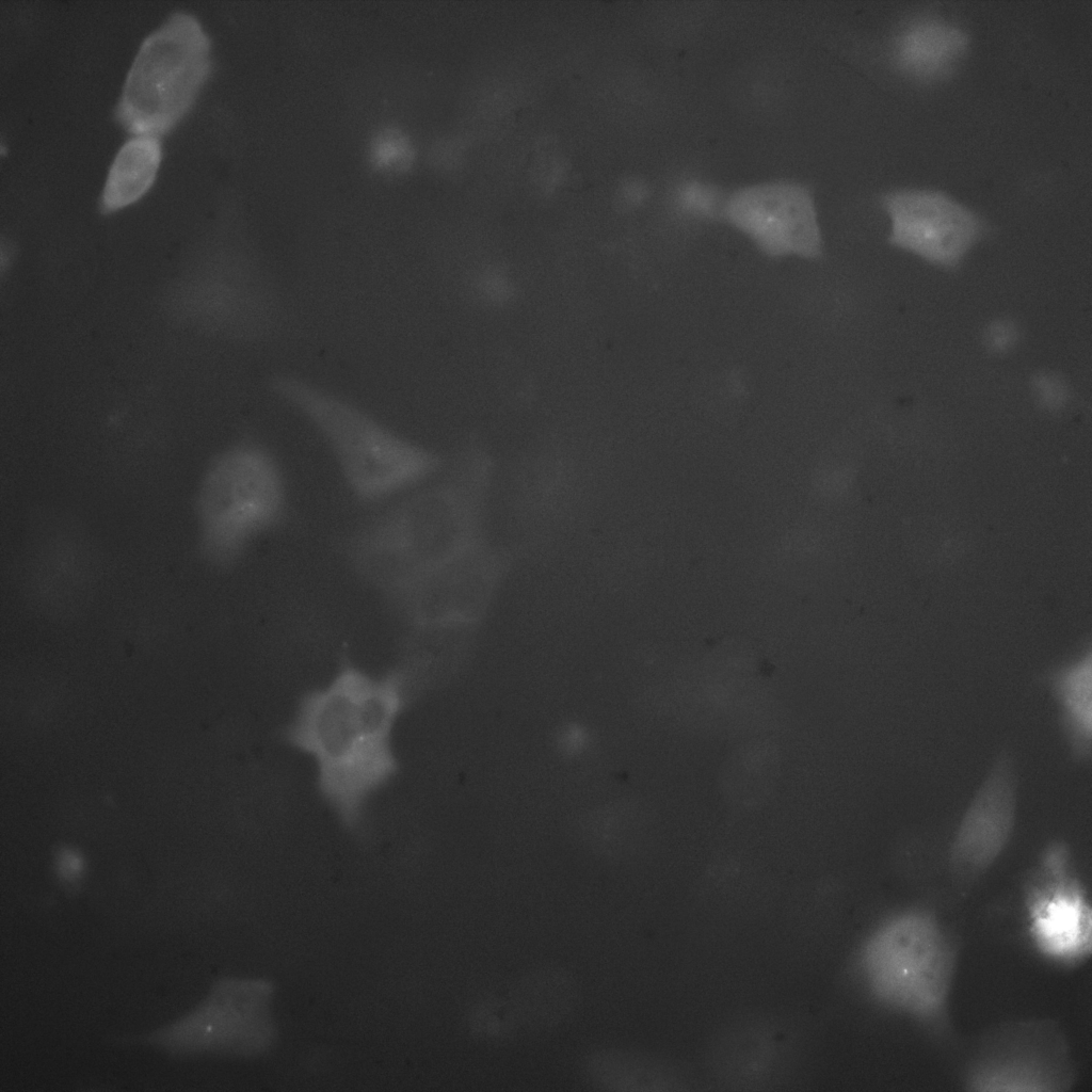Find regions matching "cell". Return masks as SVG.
<instances>
[{
    "mask_svg": "<svg viewBox=\"0 0 1092 1092\" xmlns=\"http://www.w3.org/2000/svg\"><path fill=\"white\" fill-rule=\"evenodd\" d=\"M1017 817V782L1007 756L992 766L965 809L949 848L953 874L974 881L986 873L1011 841Z\"/></svg>",
    "mask_w": 1092,
    "mask_h": 1092,
    "instance_id": "14",
    "label": "cell"
},
{
    "mask_svg": "<svg viewBox=\"0 0 1092 1092\" xmlns=\"http://www.w3.org/2000/svg\"><path fill=\"white\" fill-rule=\"evenodd\" d=\"M194 503L202 553L215 565H234L255 541L286 520L284 469L259 438L238 439L207 465Z\"/></svg>",
    "mask_w": 1092,
    "mask_h": 1092,
    "instance_id": "5",
    "label": "cell"
},
{
    "mask_svg": "<svg viewBox=\"0 0 1092 1092\" xmlns=\"http://www.w3.org/2000/svg\"><path fill=\"white\" fill-rule=\"evenodd\" d=\"M431 478L365 521L347 542L352 569L383 598L481 542L473 476L457 468Z\"/></svg>",
    "mask_w": 1092,
    "mask_h": 1092,
    "instance_id": "2",
    "label": "cell"
},
{
    "mask_svg": "<svg viewBox=\"0 0 1092 1092\" xmlns=\"http://www.w3.org/2000/svg\"><path fill=\"white\" fill-rule=\"evenodd\" d=\"M410 681V663L372 676L344 661L327 686L302 697L285 730L290 745L314 758L320 794L348 828L398 771L392 733Z\"/></svg>",
    "mask_w": 1092,
    "mask_h": 1092,
    "instance_id": "1",
    "label": "cell"
},
{
    "mask_svg": "<svg viewBox=\"0 0 1092 1092\" xmlns=\"http://www.w3.org/2000/svg\"><path fill=\"white\" fill-rule=\"evenodd\" d=\"M773 257L816 259L823 236L814 196L791 179H772L735 189L723 197L719 215Z\"/></svg>",
    "mask_w": 1092,
    "mask_h": 1092,
    "instance_id": "10",
    "label": "cell"
},
{
    "mask_svg": "<svg viewBox=\"0 0 1092 1092\" xmlns=\"http://www.w3.org/2000/svg\"><path fill=\"white\" fill-rule=\"evenodd\" d=\"M960 959L954 932L929 904L885 913L866 935L858 967L871 1000L932 1038L953 1029L952 995Z\"/></svg>",
    "mask_w": 1092,
    "mask_h": 1092,
    "instance_id": "3",
    "label": "cell"
},
{
    "mask_svg": "<svg viewBox=\"0 0 1092 1092\" xmlns=\"http://www.w3.org/2000/svg\"><path fill=\"white\" fill-rule=\"evenodd\" d=\"M200 321L219 335L244 342L267 340L283 322L276 283L248 251L224 253L203 268Z\"/></svg>",
    "mask_w": 1092,
    "mask_h": 1092,
    "instance_id": "11",
    "label": "cell"
},
{
    "mask_svg": "<svg viewBox=\"0 0 1092 1092\" xmlns=\"http://www.w3.org/2000/svg\"><path fill=\"white\" fill-rule=\"evenodd\" d=\"M262 995L256 982L221 979L192 1010L138 1042L177 1057L243 1054L258 1035Z\"/></svg>",
    "mask_w": 1092,
    "mask_h": 1092,
    "instance_id": "13",
    "label": "cell"
},
{
    "mask_svg": "<svg viewBox=\"0 0 1092 1092\" xmlns=\"http://www.w3.org/2000/svg\"><path fill=\"white\" fill-rule=\"evenodd\" d=\"M162 158L159 136L133 135L116 152L100 195L99 209L107 214L142 197L154 183Z\"/></svg>",
    "mask_w": 1092,
    "mask_h": 1092,
    "instance_id": "16",
    "label": "cell"
},
{
    "mask_svg": "<svg viewBox=\"0 0 1092 1092\" xmlns=\"http://www.w3.org/2000/svg\"><path fill=\"white\" fill-rule=\"evenodd\" d=\"M372 156L380 165L403 163L410 155V145L405 138L396 131L380 135L372 146Z\"/></svg>",
    "mask_w": 1092,
    "mask_h": 1092,
    "instance_id": "18",
    "label": "cell"
},
{
    "mask_svg": "<svg viewBox=\"0 0 1092 1092\" xmlns=\"http://www.w3.org/2000/svg\"><path fill=\"white\" fill-rule=\"evenodd\" d=\"M269 389L317 432L351 493L363 502L408 491L441 467L437 453L337 391L285 372L270 378Z\"/></svg>",
    "mask_w": 1092,
    "mask_h": 1092,
    "instance_id": "4",
    "label": "cell"
},
{
    "mask_svg": "<svg viewBox=\"0 0 1092 1092\" xmlns=\"http://www.w3.org/2000/svg\"><path fill=\"white\" fill-rule=\"evenodd\" d=\"M211 41L199 20L172 13L141 43L113 114L133 135L159 136L190 110L211 71Z\"/></svg>",
    "mask_w": 1092,
    "mask_h": 1092,
    "instance_id": "6",
    "label": "cell"
},
{
    "mask_svg": "<svg viewBox=\"0 0 1092 1092\" xmlns=\"http://www.w3.org/2000/svg\"><path fill=\"white\" fill-rule=\"evenodd\" d=\"M879 203L890 223L888 243L938 268H958L985 231L978 212L941 189L893 188Z\"/></svg>",
    "mask_w": 1092,
    "mask_h": 1092,
    "instance_id": "12",
    "label": "cell"
},
{
    "mask_svg": "<svg viewBox=\"0 0 1092 1092\" xmlns=\"http://www.w3.org/2000/svg\"><path fill=\"white\" fill-rule=\"evenodd\" d=\"M1025 936L1043 961L1074 969L1090 958L1092 910L1088 889L1063 844L1044 849L1023 885Z\"/></svg>",
    "mask_w": 1092,
    "mask_h": 1092,
    "instance_id": "7",
    "label": "cell"
},
{
    "mask_svg": "<svg viewBox=\"0 0 1092 1092\" xmlns=\"http://www.w3.org/2000/svg\"><path fill=\"white\" fill-rule=\"evenodd\" d=\"M968 45L962 26L941 14L920 13L896 28L887 50L892 65L903 76L932 81L947 76Z\"/></svg>",
    "mask_w": 1092,
    "mask_h": 1092,
    "instance_id": "15",
    "label": "cell"
},
{
    "mask_svg": "<svg viewBox=\"0 0 1092 1092\" xmlns=\"http://www.w3.org/2000/svg\"><path fill=\"white\" fill-rule=\"evenodd\" d=\"M1049 689L1058 707L1066 741L1073 753L1090 756L1092 741V663L1082 656L1056 672Z\"/></svg>",
    "mask_w": 1092,
    "mask_h": 1092,
    "instance_id": "17",
    "label": "cell"
},
{
    "mask_svg": "<svg viewBox=\"0 0 1092 1092\" xmlns=\"http://www.w3.org/2000/svg\"><path fill=\"white\" fill-rule=\"evenodd\" d=\"M500 573L497 556L480 542L384 599L407 627L461 631L486 613Z\"/></svg>",
    "mask_w": 1092,
    "mask_h": 1092,
    "instance_id": "9",
    "label": "cell"
},
{
    "mask_svg": "<svg viewBox=\"0 0 1092 1092\" xmlns=\"http://www.w3.org/2000/svg\"><path fill=\"white\" fill-rule=\"evenodd\" d=\"M1065 1034L1049 1019L1013 1021L986 1034L962 1073L976 1092H1063L1075 1082Z\"/></svg>",
    "mask_w": 1092,
    "mask_h": 1092,
    "instance_id": "8",
    "label": "cell"
}]
</instances>
